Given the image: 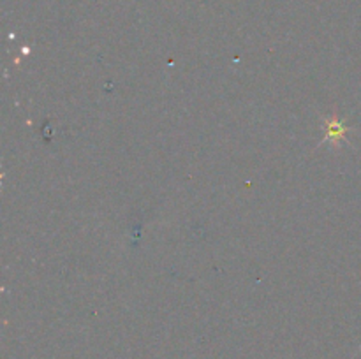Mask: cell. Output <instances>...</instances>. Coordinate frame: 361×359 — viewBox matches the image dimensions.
I'll return each instance as SVG.
<instances>
[{"label": "cell", "mask_w": 361, "mask_h": 359, "mask_svg": "<svg viewBox=\"0 0 361 359\" xmlns=\"http://www.w3.org/2000/svg\"><path fill=\"white\" fill-rule=\"evenodd\" d=\"M360 351H361V345H360V348H358V351H356V354H358V352H360ZM356 354H355V355H356Z\"/></svg>", "instance_id": "obj_2"}, {"label": "cell", "mask_w": 361, "mask_h": 359, "mask_svg": "<svg viewBox=\"0 0 361 359\" xmlns=\"http://www.w3.org/2000/svg\"><path fill=\"white\" fill-rule=\"evenodd\" d=\"M351 127L345 125L344 120H338L337 116H331V118L324 120V139L323 143H330L334 146H338L341 143H344L345 137H348Z\"/></svg>", "instance_id": "obj_1"}]
</instances>
